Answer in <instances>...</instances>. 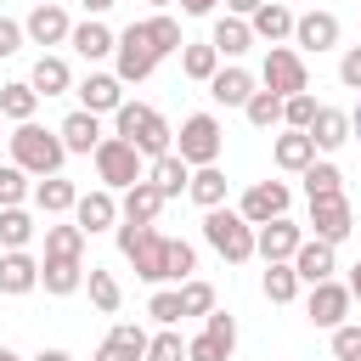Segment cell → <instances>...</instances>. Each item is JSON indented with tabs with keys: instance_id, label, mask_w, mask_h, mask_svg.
Here are the masks:
<instances>
[{
	"instance_id": "cell-1",
	"label": "cell",
	"mask_w": 361,
	"mask_h": 361,
	"mask_svg": "<svg viewBox=\"0 0 361 361\" xmlns=\"http://www.w3.org/2000/svg\"><path fill=\"white\" fill-rule=\"evenodd\" d=\"M113 231H118V254L135 265L141 282H152V288L175 282V237H164L158 226H130V220H118Z\"/></svg>"
},
{
	"instance_id": "cell-2",
	"label": "cell",
	"mask_w": 361,
	"mask_h": 361,
	"mask_svg": "<svg viewBox=\"0 0 361 361\" xmlns=\"http://www.w3.org/2000/svg\"><path fill=\"white\" fill-rule=\"evenodd\" d=\"M113 135H124L147 164L152 158H164V152H175V130L164 124V113L158 107H147V102H124L118 113H113Z\"/></svg>"
},
{
	"instance_id": "cell-3",
	"label": "cell",
	"mask_w": 361,
	"mask_h": 361,
	"mask_svg": "<svg viewBox=\"0 0 361 361\" xmlns=\"http://www.w3.org/2000/svg\"><path fill=\"white\" fill-rule=\"evenodd\" d=\"M11 164L17 169H28V175H62V158H68V147H62V135L56 130H39V124H17L11 135Z\"/></svg>"
},
{
	"instance_id": "cell-4",
	"label": "cell",
	"mask_w": 361,
	"mask_h": 361,
	"mask_svg": "<svg viewBox=\"0 0 361 361\" xmlns=\"http://www.w3.org/2000/svg\"><path fill=\"white\" fill-rule=\"evenodd\" d=\"M203 243H209L226 265H248V259H254V226H248L237 209H226V203L203 214Z\"/></svg>"
},
{
	"instance_id": "cell-5",
	"label": "cell",
	"mask_w": 361,
	"mask_h": 361,
	"mask_svg": "<svg viewBox=\"0 0 361 361\" xmlns=\"http://www.w3.org/2000/svg\"><path fill=\"white\" fill-rule=\"evenodd\" d=\"M96 175H102L107 192H130L135 180H147V158H141L124 135H107V141L96 147Z\"/></svg>"
},
{
	"instance_id": "cell-6",
	"label": "cell",
	"mask_w": 361,
	"mask_h": 361,
	"mask_svg": "<svg viewBox=\"0 0 361 361\" xmlns=\"http://www.w3.org/2000/svg\"><path fill=\"white\" fill-rule=\"evenodd\" d=\"M220 147H226V130H220V118H214V113H192V118L180 124V135H175V152H180L192 169L220 164Z\"/></svg>"
},
{
	"instance_id": "cell-7",
	"label": "cell",
	"mask_w": 361,
	"mask_h": 361,
	"mask_svg": "<svg viewBox=\"0 0 361 361\" xmlns=\"http://www.w3.org/2000/svg\"><path fill=\"white\" fill-rule=\"evenodd\" d=\"M113 62H118V79H124V85H141V79H152V68H158L164 56H158V45H152L147 23H130V28L118 34V51H113Z\"/></svg>"
},
{
	"instance_id": "cell-8",
	"label": "cell",
	"mask_w": 361,
	"mask_h": 361,
	"mask_svg": "<svg viewBox=\"0 0 361 361\" xmlns=\"http://www.w3.org/2000/svg\"><path fill=\"white\" fill-rule=\"evenodd\" d=\"M259 85L271 90V96H299V90H310V73H305V56L293 51V45H271L265 51V62H259Z\"/></svg>"
},
{
	"instance_id": "cell-9",
	"label": "cell",
	"mask_w": 361,
	"mask_h": 361,
	"mask_svg": "<svg viewBox=\"0 0 361 361\" xmlns=\"http://www.w3.org/2000/svg\"><path fill=\"white\" fill-rule=\"evenodd\" d=\"M288 203H293V192H288V180H254L248 192H243V203H237V214L259 231V226H271V220H282L288 214Z\"/></svg>"
},
{
	"instance_id": "cell-10",
	"label": "cell",
	"mask_w": 361,
	"mask_h": 361,
	"mask_svg": "<svg viewBox=\"0 0 361 361\" xmlns=\"http://www.w3.org/2000/svg\"><path fill=\"white\" fill-rule=\"evenodd\" d=\"M310 231L322 237V243H344L350 231H355V209H350V197L344 192H333V197H310Z\"/></svg>"
},
{
	"instance_id": "cell-11",
	"label": "cell",
	"mask_w": 361,
	"mask_h": 361,
	"mask_svg": "<svg viewBox=\"0 0 361 361\" xmlns=\"http://www.w3.org/2000/svg\"><path fill=\"white\" fill-rule=\"evenodd\" d=\"M350 305H355V299H350V288H344V282H316V288H310V299H305V316H310L316 327H327V333H333V327H344Z\"/></svg>"
},
{
	"instance_id": "cell-12",
	"label": "cell",
	"mask_w": 361,
	"mask_h": 361,
	"mask_svg": "<svg viewBox=\"0 0 361 361\" xmlns=\"http://www.w3.org/2000/svg\"><path fill=\"white\" fill-rule=\"evenodd\" d=\"M299 243H305V231H299V226H293L288 214L254 231V254H259L265 265H276V259H293V254H299Z\"/></svg>"
},
{
	"instance_id": "cell-13",
	"label": "cell",
	"mask_w": 361,
	"mask_h": 361,
	"mask_svg": "<svg viewBox=\"0 0 361 361\" xmlns=\"http://www.w3.org/2000/svg\"><path fill=\"white\" fill-rule=\"evenodd\" d=\"M23 34H28V45H62V39H73L68 6H34L23 17Z\"/></svg>"
},
{
	"instance_id": "cell-14",
	"label": "cell",
	"mask_w": 361,
	"mask_h": 361,
	"mask_svg": "<svg viewBox=\"0 0 361 361\" xmlns=\"http://www.w3.org/2000/svg\"><path fill=\"white\" fill-rule=\"evenodd\" d=\"M79 107L96 113V118H102V113H118V107H124V79H118V73H85V79H79Z\"/></svg>"
},
{
	"instance_id": "cell-15",
	"label": "cell",
	"mask_w": 361,
	"mask_h": 361,
	"mask_svg": "<svg viewBox=\"0 0 361 361\" xmlns=\"http://www.w3.org/2000/svg\"><path fill=\"white\" fill-rule=\"evenodd\" d=\"M73 226L90 237V231H107V226H118V197L107 192V186H96V192H79V203H73Z\"/></svg>"
},
{
	"instance_id": "cell-16",
	"label": "cell",
	"mask_w": 361,
	"mask_h": 361,
	"mask_svg": "<svg viewBox=\"0 0 361 361\" xmlns=\"http://www.w3.org/2000/svg\"><path fill=\"white\" fill-rule=\"evenodd\" d=\"M39 288V259L28 248H6L0 254V293L17 299V293H34Z\"/></svg>"
},
{
	"instance_id": "cell-17",
	"label": "cell",
	"mask_w": 361,
	"mask_h": 361,
	"mask_svg": "<svg viewBox=\"0 0 361 361\" xmlns=\"http://www.w3.org/2000/svg\"><path fill=\"white\" fill-rule=\"evenodd\" d=\"M56 135H62V147H68V152H85V158H96V147L107 141V135H102V118H96V113H85V107H73V113L56 124Z\"/></svg>"
},
{
	"instance_id": "cell-18",
	"label": "cell",
	"mask_w": 361,
	"mask_h": 361,
	"mask_svg": "<svg viewBox=\"0 0 361 361\" xmlns=\"http://www.w3.org/2000/svg\"><path fill=\"white\" fill-rule=\"evenodd\" d=\"M293 271H299V282H333V271H338V254H333V243H322V237H305L299 243V254H293Z\"/></svg>"
},
{
	"instance_id": "cell-19",
	"label": "cell",
	"mask_w": 361,
	"mask_h": 361,
	"mask_svg": "<svg viewBox=\"0 0 361 361\" xmlns=\"http://www.w3.org/2000/svg\"><path fill=\"white\" fill-rule=\"evenodd\" d=\"M164 203H169V197H164L152 180H135V186L124 192V203H118V220H130V226H158Z\"/></svg>"
},
{
	"instance_id": "cell-20",
	"label": "cell",
	"mask_w": 361,
	"mask_h": 361,
	"mask_svg": "<svg viewBox=\"0 0 361 361\" xmlns=\"http://www.w3.org/2000/svg\"><path fill=\"white\" fill-rule=\"evenodd\" d=\"M147 327H135V322H118L107 338H102V350H96V361H147Z\"/></svg>"
},
{
	"instance_id": "cell-21",
	"label": "cell",
	"mask_w": 361,
	"mask_h": 361,
	"mask_svg": "<svg viewBox=\"0 0 361 361\" xmlns=\"http://www.w3.org/2000/svg\"><path fill=\"white\" fill-rule=\"evenodd\" d=\"M293 45L299 51H333L338 45V17L333 11H305L293 23Z\"/></svg>"
},
{
	"instance_id": "cell-22",
	"label": "cell",
	"mask_w": 361,
	"mask_h": 361,
	"mask_svg": "<svg viewBox=\"0 0 361 361\" xmlns=\"http://www.w3.org/2000/svg\"><path fill=\"white\" fill-rule=\"evenodd\" d=\"M85 62H102V56H113L118 51V34L102 23V17H85V23H73V39H68Z\"/></svg>"
},
{
	"instance_id": "cell-23",
	"label": "cell",
	"mask_w": 361,
	"mask_h": 361,
	"mask_svg": "<svg viewBox=\"0 0 361 361\" xmlns=\"http://www.w3.org/2000/svg\"><path fill=\"white\" fill-rule=\"evenodd\" d=\"M271 158H276V169H288V175H305V169L316 164V141H310L305 130H282V135L271 141Z\"/></svg>"
},
{
	"instance_id": "cell-24",
	"label": "cell",
	"mask_w": 361,
	"mask_h": 361,
	"mask_svg": "<svg viewBox=\"0 0 361 361\" xmlns=\"http://www.w3.org/2000/svg\"><path fill=\"white\" fill-rule=\"evenodd\" d=\"M293 11L282 6V0H265L254 17H248V28H254V39H271V45H282V39H293Z\"/></svg>"
},
{
	"instance_id": "cell-25",
	"label": "cell",
	"mask_w": 361,
	"mask_h": 361,
	"mask_svg": "<svg viewBox=\"0 0 361 361\" xmlns=\"http://www.w3.org/2000/svg\"><path fill=\"white\" fill-rule=\"evenodd\" d=\"M147 180H152L164 197H180V192L192 186V164H186L180 152H164V158H152V164H147Z\"/></svg>"
},
{
	"instance_id": "cell-26",
	"label": "cell",
	"mask_w": 361,
	"mask_h": 361,
	"mask_svg": "<svg viewBox=\"0 0 361 361\" xmlns=\"http://www.w3.org/2000/svg\"><path fill=\"white\" fill-rule=\"evenodd\" d=\"M209 96H214L220 107H248V96H254V73H248V68H220V73L209 79Z\"/></svg>"
},
{
	"instance_id": "cell-27",
	"label": "cell",
	"mask_w": 361,
	"mask_h": 361,
	"mask_svg": "<svg viewBox=\"0 0 361 361\" xmlns=\"http://www.w3.org/2000/svg\"><path fill=\"white\" fill-rule=\"evenodd\" d=\"M305 135L316 141V152H338V147H344L355 130H350V113H338V107H322V113H316V124H310Z\"/></svg>"
},
{
	"instance_id": "cell-28",
	"label": "cell",
	"mask_w": 361,
	"mask_h": 361,
	"mask_svg": "<svg viewBox=\"0 0 361 361\" xmlns=\"http://www.w3.org/2000/svg\"><path fill=\"white\" fill-rule=\"evenodd\" d=\"M28 85H34L39 96H62V90H73V68H68L62 56H51V51H39V62H34V73H28Z\"/></svg>"
},
{
	"instance_id": "cell-29",
	"label": "cell",
	"mask_w": 361,
	"mask_h": 361,
	"mask_svg": "<svg viewBox=\"0 0 361 361\" xmlns=\"http://www.w3.org/2000/svg\"><path fill=\"white\" fill-rule=\"evenodd\" d=\"M226 186H231V180H226V169H220V164H209V169H192L186 197H192V203L209 214V209H220V203H226Z\"/></svg>"
},
{
	"instance_id": "cell-30",
	"label": "cell",
	"mask_w": 361,
	"mask_h": 361,
	"mask_svg": "<svg viewBox=\"0 0 361 361\" xmlns=\"http://www.w3.org/2000/svg\"><path fill=\"white\" fill-rule=\"evenodd\" d=\"M34 203H39V214H73L79 186H73L68 175H45V180L34 186Z\"/></svg>"
},
{
	"instance_id": "cell-31",
	"label": "cell",
	"mask_w": 361,
	"mask_h": 361,
	"mask_svg": "<svg viewBox=\"0 0 361 361\" xmlns=\"http://www.w3.org/2000/svg\"><path fill=\"white\" fill-rule=\"evenodd\" d=\"M39 288L56 293V299L85 288V259H39Z\"/></svg>"
},
{
	"instance_id": "cell-32",
	"label": "cell",
	"mask_w": 361,
	"mask_h": 361,
	"mask_svg": "<svg viewBox=\"0 0 361 361\" xmlns=\"http://www.w3.org/2000/svg\"><path fill=\"white\" fill-rule=\"evenodd\" d=\"M34 107H39V90H34L28 79L0 85V118H11V124H34Z\"/></svg>"
},
{
	"instance_id": "cell-33",
	"label": "cell",
	"mask_w": 361,
	"mask_h": 361,
	"mask_svg": "<svg viewBox=\"0 0 361 361\" xmlns=\"http://www.w3.org/2000/svg\"><path fill=\"white\" fill-rule=\"evenodd\" d=\"M209 45H214L220 56H243V51L254 45V28H248L243 17H220V23H214V34H209Z\"/></svg>"
},
{
	"instance_id": "cell-34",
	"label": "cell",
	"mask_w": 361,
	"mask_h": 361,
	"mask_svg": "<svg viewBox=\"0 0 361 361\" xmlns=\"http://www.w3.org/2000/svg\"><path fill=\"white\" fill-rule=\"evenodd\" d=\"M85 288H90V305H96L102 316H113V310L124 305V288H118V276H113V271H102V265H90V271H85Z\"/></svg>"
},
{
	"instance_id": "cell-35",
	"label": "cell",
	"mask_w": 361,
	"mask_h": 361,
	"mask_svg": "<svg viewBox=\"0 0 361 361\" xmlns=\"http://www.w3.org/2000/svg\"><path fill=\"white\" fill-rule=\"evenodd\" d=\"M180 73L186 79H197V85H209L214 73H220V51L203 39V45H180Z\"/></svg>"
},
{
	"instance_id": "cell-36",
	"label": "cell",
	"mask_w": 361,
	"mask_h": 361,
	"mask_svg": "<svg viewBox=\"0 0 361 361\" xmlns=\"http://www.w3.org/2000/svg\"><path fill=\"white\" fill-rule=\"evenodd\" d=\"M45 259H85V231L68 226H45Z\"/></svg>"
},
{
	"instance_id": "cell-37",
	"label": "cell",
	"mask_w": 361,
	"mask_h": 361,
	"mask_svg": "<svg viewBox=\"0 0 361 361\" xmlns=\"http://www.w3.org/2000/svg\"><path fill=\"white\" fill-rule=\"evenodd\" d=\"M265 299L271 305H288L293 293H299V271H293V259H276V265H265Z\"/></svg>"
},
{
	"instance_id": "cell-38",
	"label": "cell",
	"mask_w": 361,
	"mask_h": 361,
	"mask_svg": "<svg viewBox=\"0 0 361 361\" xmlns=\"http://www.w3.org/2000/svg\"><path fill=\"white\" fill-rule=\"evenodd\" d=\"M243 118H248L254 130H276V124H282V96L254 90V96H248V107H243Z\"/></svg>"
},
{
	"instance_id": "cell-39",
	"label": "cell",
	"mask_w": 361,
	"mask_h": 361,
	"mask_svg": "<svg viewBox=\"0 0 361 361\" xmlns=\"http://www.w3.org/2000/svg\"><path fill=\"white\" fill-rule=\"evenodd\" d=\"M333 192H344V175H338V164L316 158V164L305 169V197H333Z\"/></svg>"
},
{
	"instance_id": "cell-40",
	"label": "cell",
	"mask_w": 361,
	"mask_h": 361,
	"mask_svg": "<svg viewBox=\"0 0 361 361\" xmlns=\"http://www.w3.org/2000/svg\"><path fill=\"white\" fill-rule=\"evenodd\" d=\"M34 237V214L28 209H0V248H28Z\"/></svg>"
},
{
	"instance_id": "cell-41",
	"label": "cell",
	"mask_w": 361,
	"mask_h": 361,
	"mask_svg": "<svg viewBox=\"0 0 361 361\" xmlns=\"http://www.w3.org/2000/svg\"><path fill=\"white\" fill-rule=\"evenodd\" d=\"M147 34H152L158 56H169V51H180V45H186V39H180V23H175L169 11H152V17H147Z\"/></svg>"
},
{
	"instance_id": "cell-42",
	"label": "cell",
	"mask_w": 361,
	"mask_h": 361,
	"mask_svg": "<svg viewBox=\"0 0 361 361\" xmlns=\"http://www.w3.org/2000/svg\"><path fill=\"white\" fill-rule=\"evenodd\" d=\"M316 113H322V102H316L310 90H299V96H288V102H282V124H288V130H310V124H316Z\"/></svg>"
},
{
	"instance_id": "cell-43",
	"label": "cell",
	"mask_w": 361,
	"mask_h": 361,
	"mask_svg": "<svg viewBox=\"0 0 361 361\" xmlns=\"http://www.w3.org/2000/svg\"><path fill=\"white\" fill-rule=\"evenodd\" d=\"M231 350H237V344H231V338H214L209 327H203L197 338H186V361H231Z\"/></svg>"
},
{
	"instance_id": "cell-44",
	"label": "cell",
	"mask_w": 361,
	"mask_h": 361,
	"mask_svg": "<svg viewBox=\"0 0 361 361\" xmlns=\"http://www.w3.org/2000/svg\"><path fill=\"white\" fill-rule=\"evenodd\" d=\"M147 316L158 322V327H175L186 310H180V288H158L152 299H147Z\"/></svg>"
},
{
	"instance_id": "cell-45",
	"label": "cell",
	"mask_w": 361,
	"mask_h": 361,
	"mask_svg": "<svg viewBox=\"0 0 361 361\" xmlns=\"http://www.w3.org/2000/svg\"><path fill=\"white\" fill-rule=\"evenodd\" d=\"M23 197H28V169L0 164V209H23Z\"/></svg>"
},
{
	"instance_id": "cell-46",
	"label": "cell",
	"mask_w": 361,
	"mask_h": 361,
	"mask_svg": "<svg viewBox=\"0 0 361 361\" xmlns=\"http://www.w3.org/2000/svg\"><path fill=\"white\" fill-rule=\"evenodd\" d=\"M180 310H186V316H209V310H214V288H209L203 276L180 282Z\"/></svg>"
},
{
	"instance_id": "cell-47",
	"label": "cell",
	"mask_w": 361,
	"mask_h": 361,
	"mask_svg": "<svg viewBox=\"0 0 361 361\" xmlns=\"http://www.w3.org/2000/svg\"><path fill=\"white\" fill-rule=\"evenodd\" d=\"M147 361H186V338L175 327H158V338L147 344Z\"/></svg>"
},
{
	"instance_id": "cell-48",
	"label": "cell",
	"mask_w": 361,
	"mask_h": 361,
	"mask_svg": "<svg viewBox=\"0 0 361 361\" xmlns=\"http://www.w3.org/2000/svg\"><path fill=\"white\" fill-rule=\"evenodd\" d=\"M333 361H361V327L355 322L333 327Z\"/></svg>"
},
{
	"instance_id": "cell-49",
	"label": "cell",
	"mask_w": 361,
	"mask_h": 361,
	"mask_svg": "<svg viewBox=\"0 0 361 361\" xmlns=\"http://www.w3.org/2000/svg\"><path fill=\"white\" fill-rule=\"evenodd\" d=\"M338 85H344V90H361V45H350V51L338 56Z\"/></svg>"
},
{
	"instance_id": "cell-50",
	"label": "cell",
	"mask_w": 361,
	"mask_h": 361,
	"mask_svg": "<svg viewBox=\"0 0 361 361\" xmlns=\"http://www.w3.org/2000/svg\"><path fill=\"white\" fill-rule=\"evenodd\" d=\"M203 327H209L214 338H231V344H237V316H231V310H209Z\"/></svg>"
},
{
	"instance_id": "cell-51",
	"label": "cell",
	"mask_w": 361,
	"mask_h": 361,
	"mask_svg": "<svg viewBox=\"0 0 361 361\" xmlns=\"http://www.w3.org/2000/svg\"><path fill=\"white\" fill-rule=\"evenodd\" d=\"M23 39H28V34H23V23L0 17V56H17V51H23Z\"/></svg>"
},
{
	"instance_id": "cell-52",
	"label": "cell",
	"mask_w": 361,
	"mask_h": 361,
	"mask_svg": "<svg viewBox=\"0 0 361 361\" xmlns=\"http://www.w3.org/2000/svg\"><path fill=\"white\" fill-rule=\"evenodd\" d=\"M259 6H265V0H226V17H243V23H248Z\"/></svg>"
},
{
	"instance_id": "cell-53",
	"label": "cell",
	"mask_w": 361,
	"mask_h": 361,
	"mask_svg": "<svg viewBox=\"0 0 361 361\" xmlns=\"http://www.w3.org/2000/svg\"><path fill=\"white\" fill-rule=\"evenodd\" d=\"M214 6H220V0H180V11H186V17H209Z\"/></svg>"
},
{
	"instance_id": "cell-54",
	"label": "cell",
	"mask_w": 361,
	"mask_h": 361,
	"mask_svg": "<svg viewBox=\"0 0 361 361\" xmlns=\"http://www.w3.org/2000/svg\"><path fill=\"white\" fill-rule=\"evenodd\" d=\"M344 288H350V299H361V259L350 265V282H344Z\"/></svg>"
},
{
	"instance_id": "cell-55",
	"label": "cell",
	"mask_w": 361,
	"mask_h": 361,
	"mask_svg": "<svg viewBox=\"0 0 361 361\" xmlns=\"http://www.w3.org/2000/svg\"><path fill=\"white\" fill-rule=\"evenodd\" d=\"M79 6H85V11H90V17H102V11H107V6H113V0H79Z\"/></svg>"
},
{
	"instance_id": "cell-56",
	"label": "cell",
	"mask_w": 361,
	"mask_h": 361,
	"mask_svg": "<svg viewBox=\"0 0 361 361\" xmlns=\"http://www.w3.org/2000/svg\"><path fill=\"white\" fill-rule=\"evenodd\" d=\"M34 361H73V355H68V350H39Z\"/></svg>"
},
{
	"instance_id": "cell-57",
	"label": "cell",
	"mask_w": 361,
	"mask_h": 361,
	"mask_svg": "<svg viewBox=\"0 0 361 361\" xmlns=\"http://www.w3.org/2000/svg\"><path fill=\"white\" fill-rule=\"evenodd\" d=\"M0 361H23V355H17V350H6V344H0Z\"/></svg>"
},
{
	"instance_id": "cell-58",
	"label": "cell",
	"mask_w": 361,
	"mask_h": 361,
	"mask_svg": "<svg viewBox=\"0 0 361 361\" xmlns=\"http://www.w3.org/2000/svg\"><path fill=\"white\" fill-rule=\"evenodd\" d=\"M350 130H355V135H361V107H355V113H350Z\"/></svg>"
},
{
	"instance_id": "cell-59",
	"label": "cell",
	"mask_w": 361,
	"mask_h": 361,
	"mask_svg": "<svg viewBox=\"0 0 361 361\" xmlns=\"http://www.w3.org/2000/svg\"><path fill=\"white\" fill-rule=\"evenodd\" d=\"M147 6H158V11H164V6H175V0H147Z\"/></svg>"
},
{
	"instance_id": "cell-60",
	"label": "cell",
	"mask_w": 361,
	"mask_h": 361,
	"mask_svg": "<svg viewBox=\"0 0 361 361\" xmlns=\"http://www.w3.org/2000/svg\"><path fill=\"white\" fill-rule=\"evenodd\" d=\"M39 6H62V0H39Z\"/></svg>"
},
{
	"instance_id": "cell-61",
	"label": "cell",
	"mask_w": 361,
	"mask_h": 361,
	"mask_svg": "<svg viewBox=\"0 0 361 361\" xmlns=\"http://www.w3.org/2000/svg\"><path fill=\"white\" fill-rule=\"evenodd\" d=\"M0 135H6V118H0Z\"/></svg>"
}]
</instances>
